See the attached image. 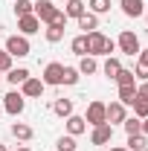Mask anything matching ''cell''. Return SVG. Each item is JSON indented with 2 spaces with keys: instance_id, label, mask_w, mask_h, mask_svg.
I'll list each match as a JSON object with an SVG mask.
<instances>
[{
  "instance_id": "6da1fadb",
  "label": "cell",
  "mask_w": 148,
  "mask_h": 151,
  "mask_svg": "<svg viewBox=\"0 0 148 151\" xmlns=\"http://www.w3.org/2000/svg\"><path fill=\"white\" fill-rule=\"evenodd\" d=\"M32 12H35V18L41 20V23H47V26H50V23H58V26H67V15H64V12L58 9V6L52 3V0H38Z\"/></svg>"
},
{
  "instance_id": "7a4b0ae2",
  "label": "cell",
  "mask_w": 148,
  "mask_h": 151,
  "mask_svg": "<svg viewBox=\"0 0 148 151\" xmlns=\"http://www.w3.org/2000/svg\"><path fill=\"white\" fill-rule=\"evenodd\" d=\"M6 52H9L12 58H26L29 52H32V47H29L26 35H9L6 38Z\"/></svg>"
},
{
  "instance_id": "3957f363",
  "label": "cell",
  "mask_w": 148,
  "mask_h": 151,
  "mask_svg": "<svg viewBox=\"0 0 148 151\" xmlns=\"http://www.w3.org/2000/svg\"><path fill=\"white\" fill-rule=\"evenodd\" d=\"M84 122L93 125V128H96V125H105V122H108V105H105V102H90Z\"/></svg>"
},
{
  "instance_id": "277c9868",
  "label": "cell",
  "mask_w": 148,
  "mask_h": 151,
  "mask_svg": "<svg viewBox=\"0 0 148 151\" xmlns=\"http://www.w3.org/2000/svg\"><path fill=\"white\" fill-rule=\"evenodd\" d=\"M116 47L125 52V55H139V38L134 35L131 29H122V35H119V41H116Z\"/></svg>"
},
{
  "instance_id": "5b68a950",
  "label": "cell",
  "mask_w": 148,
  "mask_h": 151,
  "mask_svg": "<svg viewBox=\"0 0 148 151\" xmlns=\"http://www.w3.org/2000/svg\"><path fill=\"white\" fill-rule=\"evenodd\" d=\"M6 102H3V108H6V113H12V116H18V113H23V108H26V99H23V93H18V90H12V93L3 96Z\"/></svg>"
},
{
  "instance_id": "8992f818",
  "label": "cell",
  "mask_w": 148,
  "mask_h": 151,
  "mask_svg": "<svg viewBox=\"0 0 148 151\" xmlns=\"http://www.w3.org/2000/svg\"><path fill=\"white\" fill-rule=\"evenodd\" d=\"M105 44H108V38L102 35L99 29L96 32H87V55H105Z\"/></svg>"
},
{
  "instance_id": "52a82bcc",
  "label": "cell",
  "mask_w": 148,
  "mask_h": 151,
  "mask_svg": "<svg viewBox=\"0 0 148 151\" xmlns=\"http://www.w3.org/2000/svg\"><path fill=\"white\" fill-rule=\"evenodd\" d=\"M61 76H64V64H58V61H50L47 67H44V84H50V87H55L61 84Z\"/></svg>"
},
{
  "instance_id": "ba28073f",
  "label": "cell",
  "mask_w": 148,
  "mask_h": 151,
  "mask_svg": "<svg viewBox=\"0 0 148 151\" xmlns=\"http://www.w3.org/2000/svg\"><path fill=\"white\" fill-rule=\"evenodd\" d=\"M113 139V125L111 122H105V125H96L90 134V142L93 145H105V142H111Z\"/></svg>"
},
{
  "instance_id": "9c48e42d",
  "label": "cell",
  "mask_w": 148,
  "mask_h": 151,
  "mask_svg": "<svg viewBox=\"0 0 148 151\" xmlns=\"http://www.w3.org/2000/svg\"><path fill=\"white\" fill-rule=\"evenodd\" d=\"M20 87H23V90H20V93H23V99H35V96L44 93V87H47V84H44L41 78H32V76H29V78H26Z\"/></svg>"
},
{
  "instance_id": "30bf717a",
  "label": "cell",
  "mask_w": 148,
  "mask_h": 151,
  "mask_svg": "<svg viewBox=\"0 0 148 151\" xmlns=\"http://www.w3.org/2000/svg\"><path fill=\"white\" fill-rule=\"evenodd\" d=\"M18 29L23 35H35L38 29H41V20L35 18V12L32 15H23V18H18Z\"/></svg>"
},
{
  "instance_id": "8fae6325",
  "label": "cell",
  "mask_w": 148,
  "mask_h": 151,
  "mask_svg": "<svg viewBox=\"0 0 148 151\" xmlns=\"http://www.w3.org/2000/svg\"><path fill=\"white\" fill-rule=\"evenodd\" d=\"M119 6H122V12H125L128 18H142V15H145L142 0H119Z\"/></svg>"
},
{
  "instance_id": "7c38bea8",
  "label": "cell",
  "mask_w": 148,
  "mask_h": 151,
  "mask_svg": "<svg viewBox=\"0 0 148 151\" xmlns=\"http://www.w3.org/2000/svg\"><path fill=\"white\" fill-rule=\"evenodd\" d=\"M87 131V122H84V116H75V113H70L67 116V134L70 137H78V134Z\"/></svg>"
},
{
  "instance_id": "4fadbf2b",
  "label": "cell",
  "mask_w": 148,
  "mask_h": 151,
  "mask_svg": "<svg viewBox=\"0 0 148 151\" xmlns=\"http://www.w3.org/2000/svg\"><path fill=\"white\" fill-rule=\"evenodd\" d=\"M125 105L122 102H111L108 105V122H125Z\"/></svg>"
},
{
  "instance_id": "5bb4252c",
  "label": "cell",
  "mask_w": 148,
  "mask_h": 151,
  "mask_svg": "<svg viewBox=\"0 0 148 151\" xmlns=\"http://www.w3.org/2000/svg\"><path fill=\"white\" fill-rule=\"evenodd\" d=\"M96 26H99V15H87V12H84V15H81V18H78V29H84V35H87V32H96Z\"/></svg>"
},
{
  "instance_id": "9a60e30c",
  "label": "cell",
  "mask_w": 148,
  "mask_h": 151,
  "mask_svg": "<svg viewBox=\"0 0 148 151\" xmlns=\"http://www.w3.org/2000/svg\"><path fill=\"white\" fill-rule=\"evenodd\" d=\"M81 76H93L96 70H99V64H96V58L93 55H81V61H78V67H75Z\"/></svg>"
},
{
  "instance_id": "2e32d148",
  "label": "cell",
  "mask_w": 148,
  "mask_h": 151,
  "mask_svg": "<svg viewBox=\"0 0 148 151\" xmlns=\"http://www.w3.org/2000/svg\"><path fill=\"white\" fill-rule=\"evenodd\" d=\"M119 70H122V61H119V58H113V55H108V61L102 64V73L108 76V78H116Z\"/></svg>"
},
{
  "instance_id": "e0dca14e",
  "label": "cell",
  "mask_w": 148,
  "mask_h": 151,
  "mask_svg": "<svg viewBox=\"0 0 148 151\" xmlns=\"http://www.w3.org/2000/svg\"><path fill=\"white\" fill-rule=\"evenodd\" d=\"M84 9H87V6H84V0H67V9H64V15L78 20L81 15H84Z\"/></svg>"
},
{
  "instance_id": "ac0fdd59",
  "label": "cell",
  "mask_w": 148,
  "mask_h": 151,
  "mask_svg": "<svg viewBox=\"0 0 148 151\" xmlns=\"http://www.w3.org/2000/svg\"><path fill=\"white\" fill-rule=\"evenodd\" d=\"M12 137L20 139V142H29V139H32V128L23 125V122H15V125H12Z\"/></svg>"
},
{
  "instance_id": "d6986e66",
  "label": "cell",
  "mask_w": 148,
  "mask_h": 151,
  "mask_svg": "<svg viewBox=\"0 0 148 151\" xmlns=\"http://www.w3.org/2000/svg\"><path fill=\"white\" fill-rule=\"evenodd\" d=\"M128 151H148V137H142V134H131V137H128Z\"/></svg>"
},
{
  "instance_id": "ffe728a7",
  "label": "cell",
  "mask_w": 148,
  "mask_h": 151,
  "mask_svg": "<svg viewBox=\"0 0 148 151\" xmlns=\"http://www.w3.org/2000/svg\"><path fill=\"white\" fill-rule=\"evenodd\" d=\"M119 102H122V105H134V102H137V84L119 87Z\"/></svg>"
},
{
  "instance_id": "44dd1931",
  "label": "cell",
  "mask_w": 148,
  "mask_h": 151,
  "mask_svg": "<svg viewBox=\"0 0 148 151\" xmlns=\"http://www.w3.org/2000/svg\"><path fill=\"white\" fill-rule=\"evenodd\" d=\"M52 111H55L58 116H70V113H73V99H55V102H52Z\"/></svg>"
},
{
  "instance_id": "7402d4cb",
  "label": "cell",
  "mask_w": 148,
  "mask_h": 151,
  "mask_svg": "<svg viewBox=\"0 0 148 151\" xmlns=\"http://www.w3.org/2000/svg\"><path fill=\"white\" fill-rule=\"evenodd\" d=\"M44 38H47L50 44H58V41L64 38V26H58V23H50V26H47V32H44Z\"/></svg>"
},
{
  "instance_id": "603a6c76",
  "label": "cell",
  "mask_w": 148,
  "mask_h": 151,
  "mask_svg": "<svg viewBox=\"0 0 148 151\" xmlns=\"http://www.w3.org/2000/svg\"><path fill=\"white\" fill-rule=\"evenodd\" d=\"M70 50H73L75 55H87V35H75L70 41Z\"/></svg>"
},
{
  "instance_id": "cb8c5ba5",
  "label": "cell",
  "mask_w": 148,
  "mask_h": 151,
  "mask_svg": "<svg viewBox=\"0 0 148 151\" xmlns=\"http://www.w3.org/2000/svg\"><path fill=\"white\" fill-rule=\"evenodd\" d=\"M113 81H116L119 87H125V84H137V76H134V70H125V67H122V70H119V76H116Z\"/></svg>"
},
{
  "instance_id": "d4e9b609",
  "label": "cell",
  "mask_w": 148,
  "mask_h": 151,
  "mask_svg": "<svg viewBox=\"0 0 148 151\" xmlns=\"http://www.w3.org/2000/svg\"><path fill=\"white\" fill-rule=\"evenodd\" d=\"M6 78H9L12 84H23V81L29 78V70H26V67H18V70H9V76H6Z\"/></svg>"
},
{
  "instance_id": "484cf974",
  "label": "cell",
  "mask_w": 148,
  "mask_h": 151,
  "mask_svg": "<svg viewBox=\"0 0 148 151\" xmlns=\"http://www.w3.org/2000/svg\"><path fill=\"white\" fill-rule=\"evenodd\" d=\"M32 9H35V3H32V0H15V15H18V18L32 15Z\"/></svg>"
},
{
  "instance_id": "4316f807",
  "label": "cell",
  "mask_w": 148,
  "mask_h": 151,
  "mask_svg": "<svg viewBox=\"0 0 148 151\" xmlns=\"http://www.w3.org/2000/svg\"><path fill=\"white\" fill-rule=\"evenodd\" d=\"M131 108H134V116H137V119H145L148 116V99H139V96H137V102H134Z\"/></svg>"
},
{
  "instance_id": "83f0119b",
  "label": "cell",
  "mask_w": 148,
  "mask_h": 151,
  "mask_svg": "<svg viewBox=\"0 0 148 151\" xmlns=\"http://www.w3.org/2000/svg\"><path fill=\"white\" fill-rule=\"evenodd\" d=\"M78 70L75 67H64V76H61V84H78Z\"/></svg>"
},
{
  "instance_id": "f1b7e54d",
  "label": "cell",
  "mask_w": 148,
  "mask_h": 151,
  "mask_svg": "<svg viewBox=\"0 0 148 151\" xmlns=\"http://www.w3.org/2000/svg\"><path fill=\"white\" fill-rule=\"evenodd\" d=\"M90 12H93V15H105V12H111V0H90Z\"/></svg>"
},
{
  "instance_id": "f546056e",
  "label": "cell",
  "mask_w": 148,
  "mask_h": 151,
  "mask_svg": "<svg viewBox=\"0 0 148 151\" xmlns=\"http://www.w3.org/2000/svg\"><path fill=\"white\" fill-rule=\"evenodd\" d=\"M139 122H142V119H137V116H131V119H125V122H122V128H125V134H139Z\"/></svg>"
},
{
  "instance_id": "4dcf8cb0",
  "label": "cell",
  "mask_w": 148,
  "mask_h": 151,
  "mask_svg": "<svg viewBox=\"0 0 148 151\" xmlns=\"http://www.w3.org/2000/svg\"><path fill=\"white\" fill-rule=\"evenodd\" d=\"M55 148H58V151H75V137H70V134H67V137H61Z\"/></svg>"
},
{
  "instance_id": "1f68e13d",
  "label": "cell",
  "mask_w": 148,
  "mask_h": 151,
  "mask_svg": "<svg viewBox=\"0 0 148 151\" xmlns=\"http://www.w3.org/2000/svg\"><path fill=\"white\" fill-rule=\"evenodd\" d=\"M12 70V55L6 50H0V73H9Z\"/></svg>"
},
{
  "instance_id": "d6a6232c",
  "label": "cell",
  "mask_w": 148,
  "mask_h": 151,
  "mask_svg": "<svg viewBox=\"0 0 148 151\" xmlns=\"http://www.w3.org/2000/svg\"><path fill=\"white\" fill-rule=\"evenodd\" d=\"M134 76H137V78H142V81H148V64H145V61H137Z\"/></svg>"
},
{
  "instance_id": "836d02e7",
  "label": "cell",
  "mask_w": 148,
  "mask_h": 151,
  "mask_svg": "<svg viewBox=\"0 0 148 151\" xmlns=\"http://www.w3.org/2000/svg\"><path fill=\"white\" fill-rule=\"evenodd\" d=\"M137 96H139V99H148V81H142V84L137 87Z\"/></svg>"
},
{
  "instance_id": "e575fe53",
  "label": "cell",
  "mask_w": 148,
  "mask_h": 151,
  "mask_svg": "<svg viewBox=\"0 0 148 151\" xmlns=\"http://www.w3.org/2000/svg\"><path fill=\"white\" fill-rule=\"evenodd\" d=\"M139 134H142V137H148V116L139 122Z\"/></svg>"
},
{
  "instance_id": "d590c367",
  "label": "cell",
  "mask_w": 148,
  "mask_h": 151,
  "mask_svg": "<svg viewBox=\"0 0 148 151\" xmlns=\"http://www.w3.org/2000/svg\"><path fill=\"white\" fill-rule=\"evenodd\" d=\"M113 50H116V44H113V41H111V38H108V44H105V55H111V52H113Z\"/></svg>"
},
{
  "instance_id": "8d00e7d4",
  "label": "cell",
  "mask_w": 148,
  "mask_h": 151,
  "mask_svg": "<svg viewBox=\"0 0 148 151\" xmlns=\"http://www.w3.org/2000/svg\"><path fill=\"white\" fill-rule=\"evenodd\" d=\"M139 61H145V64H148V50H145V52H139Z\"/></svg>"
},
{
  "instance_id": "74e56055",
  "label": "cell",
  "mask_w": 148,
  "mask_h": 151,
  "mask_svg": "<svg viewBox=\"0 0 148 151\" xmlns=\"http://www.w3.org/2000/svg\"><path fill=\"white\" fill-rule=\"evenodd\" d=\"M111 151H128V148H111Z\"/></svg>"
},
{
  "instance_id": "f35d334b",
  "label": "cell",
  "mask_w": 148,
  "mask_h": 151,
  "mask_svg": "<svg viewBox=\"0 0 148 151\" xmlns=\"http://www.w3.org/2000/svg\"><path fill=\"white\" fill-rule=\"evenodd\" d=\"M0 151H6V145H3V142H0Z\"/></svg>"
},
{
  "instance_id": "ab89813d",
  "label": "cell",
  "mask_w": 148,
  "mask_h": 151,
  "mask_svg": "<svg viewBox=\"0 0 148 151\" xmlns=\"http://www.w3.org/2000/svg\"><path fill=\"white\" fill-rule=\"evenodd\" d=\"M18 151H32V148H18Z\"/></svg>"
},
{
  "instance_id": "60d3db41",
  "label": "cell",
  "mask_w": 148,
  "mask_h": 151,
  "mask_svg": "<svg viewBox=\"0 0 148 151\" xmlns=\"http://www.w3.org/2000/svg\"><path fill=\"white\" fill-rule=\"evenodd\" d=\"M145 20H148V12H145Z\"/></svg>"
}]
</instances>
